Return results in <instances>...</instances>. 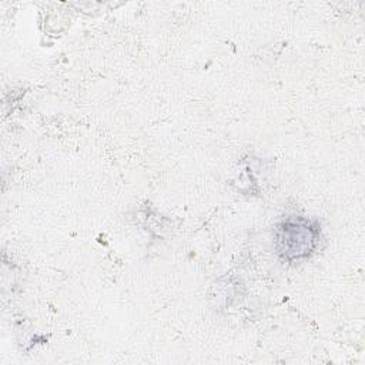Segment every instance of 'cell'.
Returning a JSON list of instances; mask_svg holds the SVG:
<instances>
[{
  "mask_svg": "<svg viewBox=\"0 0 365 365\" xmlns=\"http://www.w3.org/2000/svg\"><path fill=\"white\" fill-rule=\"evenodd\" d=\"M319 238L317 222L304 217L282 220L275 231V248L285 261H295L311 255Z\"/></svg>",
  "mask_w": 365,
  "mask_h": 365,
  "instance_id": "1",
  "label": "cell"
}]
</instances>
